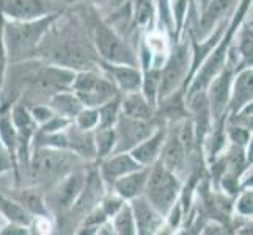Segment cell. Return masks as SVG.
<instances>
[{
    "label": "cell",
    "instance_id": "obj_1",
    "mask_svg": "<svg viewBox=\"0 0 253 235\" xmlns=\"http://www.w3.org/2000/svg\"><path fill=\"white\" fill-rule=\"evenodd\" d=\"M55 19L57 14L52 13L33 21L6 22L2 29L5 54H8V57L16 62V60H22L25 55L35 52Z\"/></svg>",
    "mask_w": 253,
    "mask_h": 235
},
{
    "label": "cell",
    "instance_id": "obj_20",
    "mask_svg": "<svg viewBox=\"0 0 253 235\" xmlns=\"http://www.w3.org/2000/svg\"><path fill=\"white\" fill-rule=\"evenodd\" d=\"M120 110L126 116L143 119V121H151L154 116V107L145 99V96L138 91L127 93L123 102L120 103Z\"/></svg>",
    "mask_w": 253,
    "mask_h": 235
},
{
    "label": "cell",
    "instance_id": "obj_22",
    "mask_svg": "<svg viewBox=\"0 0 253 235\" xmlns=\"http://www.w3.org/2000/svg\"><path fill=\"white\" fill-rule=\"evenodd\" d=\"M233 2L234 0H209L208 3H205V11L198 25L202 29V34H206L212 30L215 22H219L225 16V13L230 10Z\"/></svg>",
    "mask_w": 253,
    "mask_h": 235
},
{
    "label": "cell",
    "instance_id": "obj_19",
    "mask_svg": "<svg viewBox=\"0 0 253 235\" xmlns=\"http://www.w3.org/2000/svg\"><path fill=\"white\" fill-rule=\"evenodd\" d=\"M252 67L244 69V71L236 77L233 85V91L230 93V110L234 115L247 103H252Z\"/></svg>",
    "mask_w": 253,
    "mask_h": 235
},
{
    "label": "cell",
    "instance_id": "obj_9",
    "mask_svg": "<svg viewBox=\"0 0 253 235\" xmlns=\"http://www.w3.org/2000/svg\"><path fill=\"white\" fill-rule=\"evenodd\" d=\"M117 129H115V146H113V154L115 152H125L130 151L138 143H142L145 138L153 134V127L150 121L135 119L126 115H121L117 119Z\"/></svg>",
    "mask_w": 253,
    "mask_h": 235
},
{
    "label": "cell",
    "instance_id": "obj_30",
    "mask_svg": "<svg viewBox=\"0 0 253 235\" xmlns=\"http://www.w3.org/2000/svg\"><path fill=\"white\" fill-rule=\"evenodd\" d=\"M19 204H21L27 212L37 213V215H46L44 202H42L41 196L37 193V191L25 190L24 193L21 195V198H19Z\"/></svg>",
    "mask_w": 253,
    "mask_h": 235
},
{
    "label": "cell",
    "instance_id": "obj_31",
    "mask_svg": "<svg viewBox=\"0 0 253 235\" xmlns=\"http://www.w3.org/2000/svg\"><path fill=\"white\" fill-rule=\"evenodd\" d=\"M0 140L6 146L8 151H14L17 146V132L8 116L0 118Z\"/></svg>",
    "mask_w": 253,
    "mask_h": 235
},
{
    "label": "cell",
    "instance_id": "obj_6",
    "mask_svg": "<svg viewBox=\"0 0 253 235\" xmlns=\"http://www.w3.org/2000/svg\"><path fill=\"white\" fill-rule=\"evenodd\" d=\"M94 50L102 62L137 66V58L130 47L104 24H98L94 27Z\"/></svg>",
    "mask_w": 253,
    "mask_h": 235
},
{
    "label": "cell",
    "instance_id": "obj_21",
    "mask_svg": "<svg viewBox=\"0 0 253 235\" xmlns=\"http://www.w3.org/2000/svg\"><path fill=\"white\" fill-rule=\"evenodd\" d=\"M186 155H187V151L184 149V146H182V143L179 141L178 135H171L167 140V144H165L162 154L159 155L161 157L159 163L164 168H167L171 172H174L184 165Z\"/></svg>",
    "mask_w": 253,
    "mask_h": 235
},
{
    "label": "cell",
    "instance_id": "obj_14",
    "mask_svg": "<svg viewBox=\"0 0 253 235\" xmlns=\"http://www.w3.org/2000/svg\"><path fill=\"white\" fill-rule=\"evenodd\" d=\"M140 168H143V167L130 154L115 152V155H110L109 159L102 162L101 174H102V179L112 185L118 177L125 176V174H127L130 171L140 169Z\"/></svg>",
    "mask_w": 253,
    "mask_h": 235
},
{
    "label": "cell",
    "instance_id": "obj_36",
    "mask_svg": "<svg viewBox=\"0 0 253 235\" xmlns=\"http://www.w3.org/2000/svg\"><path fill=\"white\" fill-rule=\"evenodd\" d=\"M252 199H253V195L252 191H246L241 198H239V202H238V210L242 213V215H252Z\"/></svg>",
    "mask_w": 253,
    "mask_h": 235
},
{
    "label": "cell",
    "instance_id": "obj_32",
    "mask_svg": "<svg viewBox=\"0 0 253 235\" xmlns=\"http://www.w3.org/2000/svg\"><path fill=\"white\" fill-rule=\"evenodd\" d=\"M252 46H253V33H252V21L242 27L239 36V50L247 63L252 65Z\"/></svg>",
    "mask_w": 253,
    "mask_h": 235
},
{
    "label": "cell",
    "instance_id": "obj_8",
    "mask_svg": "<svg viewBox=\"0 0 253 235\" xmlns=\"http://www.w3.org/2000/svg\"><path fill=\"white\" fill-rule=\"evenodd\" d=\"M189 62H190V52L187 47V42H184V44L178 46L173 50L169 62L165 63V67L161 71V83H159L161 99L174 93L179 88V85L186 80V75L189 72Z\"/></svg>",
    "mask_w": 253,
    "mask_h": 235
},
{
    "label": "cell",
    "instance_id": "obj_18",
    "mask_svg": "<svg viewBox=\"0 0 253 235\" xmlns=\"http://www.w3.org/2000/svg\"><path fill=\"white\" fill-rule=\"evenodd\" d=\"M66 144L68 149L74 151L77 155L85 157V159H93L96 157V146H94V135L90 130H84L81 127H69L66 130Z\"/></svg>",
    "mask_w": 253,
    "mask_h": 235
},
{
    "label": "cell",
    "instance_id": "obj_29",
    "mask_svg": "<svg viewBox=\"0 0 253 235\" xmlns=\"http://www.w3.org/2000/svg\"><path fill=\"white\" fill-rule=\"evenodd\" d=\"M94 146L98 157H106L107 154H112L113 146H115V129L98 127V132L94 135Z\"/></svg>",
    "mask_w": 253,
    "mask_h": 235
},
{
    "label": "cell",
    "instance_id": "obj_5",
    "mask_svg": "<svg viewBox=\"0 0 253 235\" xmlns=\"http://www.w3.org/2000/svg\"><path fill=\"white\" fill-rule=\"evenodd\" d=\"M50 58L57 66L68 67L71 71H86L99 63V57L94 47L79 39H65L52 47Z\"/></svg>",
    "mask_w": 253,
    "mask_h": 235
},
{
    "label": "cell",
    "instance_id": "obj_33",
    "mask_svg": "<svg viewBox=\"0 0 253 235\" xmlns=\"http://www.w3.org/2000/svg\"><path fill=\"white\" fill-rule=\"evenodd\" d=\"M76 126L84 130H91L98 126V108H84L76 116Z\"/></svg>",
    "mask_w": 253,
    "mask_h": 235
},
{
    "label": "cell",
    "instance_id": "obj_17",
    "mask_svg": "<svg viewBox=\"0 0 253 235\" xmlns=\"http://www.w3.org/2000/svg\"><path fill=\"white\" fill-rule=\"evenodd\" d=\"M49 108L52 113L60 118L65 119H76V116L85 108L82 105L81 99L77 98L76 93H69L68 90L58 91L55 93L52 98L49 99Z\"/></svg>",
    "mask_w": 253,
    "mask_h": 235
},
{
    "label": "cell",
    "instance_id": "obj_24",
    "mask_svg": "<svg viewBox=\"0 0 253 235\" xmlns=\"http://www.w3.org/2000/svg\"><path fill=\"white\" fill-rule=\"evenodd\" d=\"M13 126L17 132V143L19 141H29L30 135L33 134V129H35V121L32 118V115L29 113V110L25 108L24 105H17L13 108Z\"/></svg>",
    "mask_w": 253,
    "mask_h": 235
},
{
    "label": "cell",
    "instance_id": "obj_34",
    "mask_svg": "<svg viewBox=\"0 0 253 235\" xmlns=\"http://www.w3.org/2000/svg\"><path fill=\"white\" fill-rule=\"evenodd\" d=\"M249 136H250L249 129L241 127V126H231L230 127V138H231L233 143H236L239 146H244V144H247Z\"/></svg>",
    "mask_w": 253,
    "mask_h": 235
},
{
    "label": "cell",
    "instance_id": "obj_38",
    "mask_svg": "<svg viewBox=\"0 0 253 235\" xmlns=\"http://www.w3.org/2000/svg\"><path fill=\"white\" fill-rule=\"evenodd\" d=\"M121 198L120 199H115V198H110V199H107L106 202H104V207H102V210L106 212V215L107 216H113L117 213V210L121 207Z\"/></svg>",
    "mask_w": 253,
    "mask_h": 235
},
{
    "label": "cell",
    "instance_id": "obj_23",
    "mask_svg": "<svg viewBox=\"0 0 253 235\" xmlns=\"http://www.w3.org/2000/svg\"><path fill=\"white\" fill-rule=\"evenodd\" d=\"M84 176L81 172H74L71 174L62 185H60V190H58V195H57V202L62 208H68L71 207L76 199L79 198L81 191L84 188Z\"/></svg>",
    "mask_w": 253,
    "mask_h": 235
},
{
    "label": "cell",
    "instance_id": "obj_12",
    "mask_svg": "<svg viewBox=\"0 0 253 235\" xmlns=\"http://www.w3.org/2000/svg\"><path fill=\"white\" fill-rule=\"evenodd\" d=\"M132 204V215L135 223V232L138 234H153L156 229H159L162 223V215L146 201L145 196H137L130 199Z\"/></svg>",
    "mask_w": 253,
    "mask_h": 235
},
{
    "label": "cell",
    "instance_id": "obj_35",
    "mask_svg": "<svg viewBox=\"0 0 253 235\" xmlns=\"http://www.w3.org/2000/svg\"><path fill=\"white\" fill-rule=\"evenodd\" d=\"M32 118H33V121H37V123H41V124H44V123H47V121L54 116V113H52V110L49 108V107H46V105H42V103H40V105H37V107H33L32 108Z\"/></svg>",
    "mask_w": 253,
    "mask_h": 235
},
{
    "label": "cell",
    "instance_id": "obj_28",
    "mask_svg": "<svg viewBox=\"0 0 253 235\" xmlns=\"http://www.w3.org/2000/svg\"><path fill=\"white\" fill-rule=\"evenodd\" d=\"M120 99L113 98L109 102L98 107V126L96 127H113L120 116Z\"/></svg>",
    "mask_w": 253,
    "mask_h": 235
},
{
    "label": "cell",
    "instance_id": "obj_16",
    "mask_svg": "<svg viewBox=\"0 0 253 235\" xmlns=\"http://www.w3.org/2000/svg\"><path fill=\"white\" fill-rule=\"evenodd\" d=\"M165 141V130L158 129L142 143H138L135 147L130 149V155L142 165V167H151L159 159L162 146Z\"/></svg>",
    "mask_w": 253,
    "mask_h": 235
},
{
    "label": "cell",
    "instance_id": "obj_25",
    "mask_svg": "<svg viewBox=\"0 0 253 235\" xmlns=\"http://www.w3.org/2000/svg\"><path fill=\"white\" fill-rule=\"evenodd\" d=\"M0 212H2L8 220L21 224V226H27L30 223V216L29 212L21 204H16L10 199H6L3 196H0Z\"/></svg>",
    "mask_w": 253,
    "mask_h": 235
},
{
    "label": "cell",
    "instance_id": "obj_7",
    "mask_svg": "<svg viewBox=\"0 0 253 235\" xmlns=\"http://www.w3.org/2000/svg\"><path fill=\"white\" fill-rule=\"evenodd\" d=\"M76 72L62 66H42L38 67L32 78L30 94L35 98L50 99L58 91L69 90L74 80Z\"/></svg>",
    "mask_w": 253,
    "mask_h": 235
},
{
    "label": "cell",
    "instance_id": "obj_2",
    "mask_svg": "<svg viewBox=\"0 0 253 235\" xmlns=\"http://www.w3.org/2000/svg\"><path fill=\"white\" fill-rule=\"evenodd\" d=\"M179 180L174 172L164 168L158 163L148 172V179L145 184V198L161 215H167L176 201L179 193Z\"/></svg>",
    "mask_w": 253,
    "mask_h": 235
},
{
    "label": "cell",
    "instance_id": "obj_26",
    "mask_svg": "<svg viewBox=\"0 0 253 235\" xmlns=\"http://www.w3.org/2000/svg\"><path fill=\"white\" fill-rule=\"evenodd\" d=\"M115 221H113V229L120 235H132L135 234V223H134V215L130 205L121 204V207L117 210Z\"/></svg>",
    "mask_w": 253,
    "mask_h": 235
},
{
    "label": "cell",
    "instance_id": "obj_27",
    "mask_svg": "<svg viewBox=\"0 0 253 235\" xmlns=\"http://www.w3.org/2000/svg\"><path fill=\"white\" fill-rule=\"evenodd\" d=\"M159 83H161L159 69H148L145 72V78L142 77L143 96L153 107H156V101L159 98Z\"/></svg>",
    "mask_w": 253,
    "mask_h": 235
},
{
    "label": "cell",
    "instance_id": "obj_15",
    "mask_svg": "<svg viewBox=\"0 0 253 235\" xmlns=\"http://www.w3.org/2000/svg\"><path fill=\"white\" fill-rule=\"evenodd\" d=\"M148 172H150V167H143L140 169L130 171L125 176L118 177L112 184L113 190L117 191V195L121 199H132L143 195L145 184L148 179Z\"/></svg>",
    "mask_w": 253,
    "mask_h": 235
},
{
    "label": "cell",
    "instance_id": "obj_39",
    "mask_svg": "<svg viewBox=\"0 0 253 235\" xmlns=\"http://www.w3.org/2000/svg\"><path fill=\"white\" fill-rule=\"evenodd\" d=\"M3 234H25V231L22 229V226L21 224H17V226H10V228H6V231H3Z\"/></svg>",
    "mask_w": 253,
    "mask_h": 235
},
{
    "label": "cell",
    "instance_id": "obj_3",
    "mask_svg": "<svg viewBox=\"0 0 253 235\" xmlns=\"http://www.w3.org/2000/svg\"><path fill=\"white\" fill-rule=\"evenodd\" d=\"M71 90L86 108H98L102 103L117 98V86L110 77H101L93 69L77 72L71 83Z\"/></svg>",
    "mask_w": 253,
    "mask_h": 235
},
{
    "label": "cell",
    "instance_id": "obj_10",
    "mask_svg": "<svg viewBox=\"0 0 253 235\" xmlns=\"http://www.w3.org/2000/svg\"><path fill=\"white\" fill-rule=\"evenodd\" d=\"M52 0H0V13L11 21H33L52 14Z\"/></svg>",
    "mask_w": 253,
    "mask_h": 235
},
{
    "label": "cell",
    "instance_id": "obj_11",
    "mask_svg": "<svg viewBox=\"0 0 253 235\" xmlns=\"http://www.w3.org/2000/svg\"><path fill=\"white\" fill-rule=\"evenodd\" d=\"M231 78H233V71L230 67H222L217 72L212 80L208 83V103H209V111L211 116L215 119H222L223 113L228 107L230 102V93H231Z\"/></svg>",
    "mask_w": 253,
    "mask_h": 235
},
{
    "label": "cell",
    "instance_id": "obj_37",
    "mask_svg": "<svg viewBox=\"0 0 253 235\" xmlns=\"http://www.w3.org/2000/svg\"><path fill=\"white\" fill-rule=\"evenodd\" d=\"M11 168V154L6 149V146L0 140V172L8 171Z\"/></svg>",
    "mask_w": 253,
    "mask_h": 235
},
{
    "label": "cell",
    "instance_id": "obj_4",
    "mask_svg": "<svg viewBox=\"0 0 253 235\" xmlns=\"http://www.w3.org/2000/svg\"><path fill=\"white\" fill-rule=\"evenodd\" d=\"M76 157L62 151L60 147L38 146L30 160L32 177L38 182H49L60 179L76 163Z\"/></svg>",
    "mask_w": 253,
    "mask_h": 235
},
{
    "label": "cell",
    "instance_id": "obj_13",
    "mask_svg": "<svg viewBox=\"0 0 253 235\" xmlns=\"http://www.w3.org/2000/svg\"><path fill=\"white\" fill-rule=\"evenodd\" d=\"M99 65L107 72V75L115 83L117 88L123 90L125 93L138 91V88L142 86V74L137 69V66L113 65V63L102 62V60H99Z\"/></svg>",
    "mask_w": 253,
    "mask_h": 235
}]
</instances>
